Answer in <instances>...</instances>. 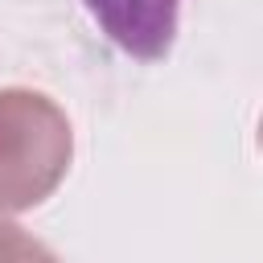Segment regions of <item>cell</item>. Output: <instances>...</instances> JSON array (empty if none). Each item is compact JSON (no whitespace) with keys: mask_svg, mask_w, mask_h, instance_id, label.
Listing matches in <instances>:
<instances>
[{"mask_svg":"<svg viewBox=\"0 0 263 263\" xmlns=\"http://www.w3.org/2000/svg\"><path fill=\"white\" fill-rule=\"evenodd\" d=\"M70 119L37 90H0V214L41 205L66 177Z\"/></svg>","mask_w":263,"mask_h":263,"instance_id":"obj_1","label":"cell"},{"mask_svg":"<svg viewBox=\"0 0 263 263\" xmlns=\"http://www.w3.org/2000/svg\"><path fill=\"white\" fill-rule=\"evenodd\" d=\"M0 263H58V255L37 242L25 226L0 218Z\"/></svg>","mask_w":263,"mask_h":263,"instance_id":"obj_3","label":"cell"},{"mask_svg":"<svg viewBox=\"0 0 263 263\" xmlns=\"http://www.w3.org/2000/svg\"><path fill=\"white\" fill-rule=\"evenodd\" d=\"M86 8L99 16L115 45L144 62H156L173 45L181 0H86Z\"/></svg>","mask_w":263,"mask_h":263,"instance_id":"obj_2","label":"cell"}]
</instances>
